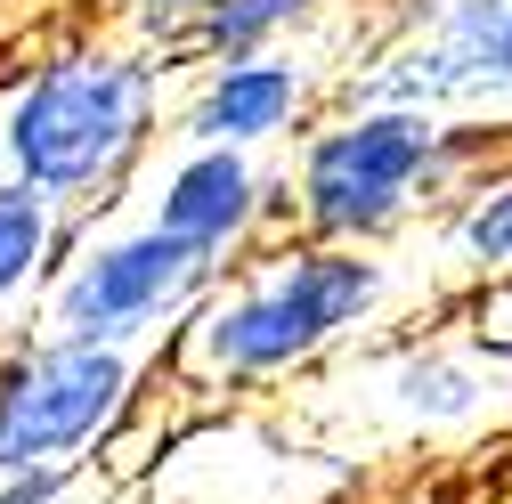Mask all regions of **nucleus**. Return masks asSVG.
Listing matches in <instances>:
<instances>
[{
	"instance_id": "1",
	"label": "nucleus",
	"mask_w": 512,
	"mask_h": 504,
	"mask_svg": "<svg viewBox=\"0 0 512 504\" xmlns=\"http://www.w3.org/2000/svg\"><path fill=\"white\" fill-rule=\"evenodd\" d=\"M399 301L407 277L391 252L277 236L252 261H236L196 301V318L163 342V383L196 407H236L285 383H317L391 326Z\"/></svg>"
},
{
	"instance_id": "2",
	"label": "nucleus",
	"mask_w": 512,
	"mask_h": 504,
	"mask_svg": "<svg viewBox=\"0 0 512 504\" xmlns=\"http://www.w3.org/2000/svg\"><path fill=\"white\" fill-rule=\"evenodd\" d=\"M171 66L131 41H66L0 90V187H25L74 228L114 220L171 131Z\"/></svg>"
},
{
	"instance_id": "3",
	"label": "nucleus",
	"mask_w": 512,
	"mask_h": 504,
	"mask_svg": "<svg viewBox=\"0 0 512 504\" xmlns=\"http://www.w3.org/2000/svg\"><path fill=\"white\" fill-rule=\"evenodd\" d=\"M488 171L464 122L415 114V106H334L309 122V139L285 163V204L293 236L309 244H350V252H391L431 204L472 196Z\"/></svg>"
},
{
	"instance_id": "4",
	"label": "nucleus",
	"mask_w": 512,
	"mask_h": 504,
	"mask_svg": "<svg viewBox=\"0 0 512 504\" xmlns=\"http://www.w3.org/2000/svg\"><path fill=\"white\" fill-rule=\"evenodd\" d=\"M309 423L342 431L350 448H472L512 431V342L488 326H439V334H391L350 350L334 374H317Z\"/></svg>"
},
{
	"instance_id": "5",
	"label": "nucleus",
	"mask_w": 512,
	"mask_h": 504,
	"mask_svg": "<svg viewBox=\"0 0 512 504\" xmlns=\"http://www.w3.org/2000/svg\"><path fill=\"white\" fill-rule=\"evenodd\" d=\"M163 374L155 350H114L25 326L0 342V480L17 472H74L122 448L147 415V383Z\"/></svg>"
},
{
	"instance_id": "6",
	"label": "nucleus",
	"mask_w": 512,
	"mask_h": 504,
	"mask_svg": "<svg viewBox=\"0 0 512 504\" xmlns=\"http://www.w3.org/2000/svg\"><path fill=\"white\" fill-rule=\"evenodd\" d=\"M228 269L204 261L196 244L163 236L155 220H90L66 252V269L49 277L33 326L74 334V342H114V350H155L196 318V301L220 285Z\"/></svg>"
},
{
	"instance_id": "7",
	"label": "nucleus",
	"mask_w": 512,
	"mask_h": 504,
	"mask_svg": "<svg viewBox=\"0 0 512 504\" xmlns=\"http://www.w3.org/2000/svg\"><path fill=\"white\" fill-rule=\"evenodd\" d=\"M350 488V448L277 431L261 415H204L171 439V456L155 472V496L171 504H326Z\"/></svg>"
},
{
	"instance_id": "8",
	"label": "nucleus",
	"mask_w": 512,
	"mask_h": 504,
	"mask_svg": "<svg viewBox=\"0 0 512 504\" xmlns=\"http://www.w3.org/2000/svg\"><path fill=\"white\" fill-rule=\"evenodd\" d=\"M131 212L155 220L179 244H196L204 261H220V269H236L261 244L293 236L285 171H269L261 155H236V147H179L171 139V155H155V171L139 179Z\"/></svg>"
},
{
	"instance_id": "9",
	"label": "nucleus",
	"mask_w": 512,
	"mask_h": 504,
	"mask_svg": "<svg viewBox=\"0 0 512 504\" xmlns=\"http://www.w3.org/2000/svg\"><path fill=\"white\" fill-rule=\"evenodd\" d=\"M326 82L301 49L277 57H220V66H196L171 106V139L179 147H236V155H269V147H301Z\"/></svg>"
},
{
	"instance_id": "10",
	"label": "nucleus",
	"mask_w": 512,
	"mask_h": 504,
	"mask_svg": "<svg viewBox=\"0 0 512 504\" xmlns=\"http://www.w3.org/2000/svg\"><path fill=\"white\" fill-rule=\"evenodd\" d=\"M504 25H512V0H439V9L415 25L431 49L447 82H456V106H496L512 98L504 90Z\"/></svg>"
},
{
	"instance_id": "11",
	"label": "nucleus",
	"mask_w": 512,
	"mask_h": 504,
	"mask_svg": "<svg viewBox=\"0 0 512 504\" xmlns=\"http://www.w3.org/2000/svg\"><path fill=\"white\" fill-rule=\"evenodd\" d=\"M74 220L49 212L41 196H25V187H0V318H17V309H41L49 277L66 269L74 252Z\"/></svg>"
},
{
	"instance_id": "12",
	"label": "nucleus",
	"mask_w": 512,
	"mask_h": 504,
	"mask_svg": "<svg viewBox=\"0 0 512 504\" xmlns=\"http://www.w3.org/2000/svg\"><path fill=\"white\" fill-rule=\"evenodd\" d=\"M317 17H326V0H220V9L204 17L187 66H220V57H277V49H293Z\"/></svg>"
},
{
	"instance_id": "13",
	"label": "nucleus",
	"mask_w": 512,
	"mask_h": 504,
	"mask_svg": "<svg viewBox=\"0 0 512 504\" xmlns=\"http://www.w3.org/2000/svg\"><path fill=\"white\" fill-rule=\"evenodd\" d=\"M447 269L464 277H512V171H488L439 228Z\"/></svg>"
},
{
	"instance_id": "14",
	"label": "nucleus",
	"mask_w": 512,
	"mask_h": 504,
	"mask_svg": "<svg viewBox=\"0 0 512 504\" xmlns=\"http://www.w3.org/2000/svg\"><path fill=\"white\" fill-rule=\"evenodd\" d=\"M220 0H114V17L131 25V49L147 57H196V33Z\"/></svg>"
},
{
	"instance_id": "15",
	"label": "nucleus",
	"mask_w": 512,
	"mask_h": 504,
	"mask_svg": "<svg viewBox=\"0 0 512 504\" xmlns=\"http://www.w3.org/2000/svg\"><path fill=\"white\" fill-rule=\"evenodd\" d=\"M82 488H98V464H74V472H17V480H0V504H74Z\"/></svg>"
},
{
	"instance_id": "16",
	"label": "nucleus",
	"mask_w": 512,
	"mask_h": 504,
	"mask_svg": "<svg viewBox=\"0 0 512 504\" xmlns=\"http://www.w3.org/2000/svg\"><path fill=\"white\" fill-rule=\"evenodd\" d=\"M504 90H512V25H504Z\"/></svg>"
},
{
	"instance_id": "17",
	"label": "nucleus",
	"mask_w": 512,
	"mask_h": 504,
	"mask_svg": "<svg viewBox=\"0 0 512 504\" xmlns=\"http://www.w3.org/2000/svg\"><path fill=\"white\" fill-rule=\"evenodd\" d=\"M0 342H9V334H0Z\"/></svg>"
}]
</instances>
